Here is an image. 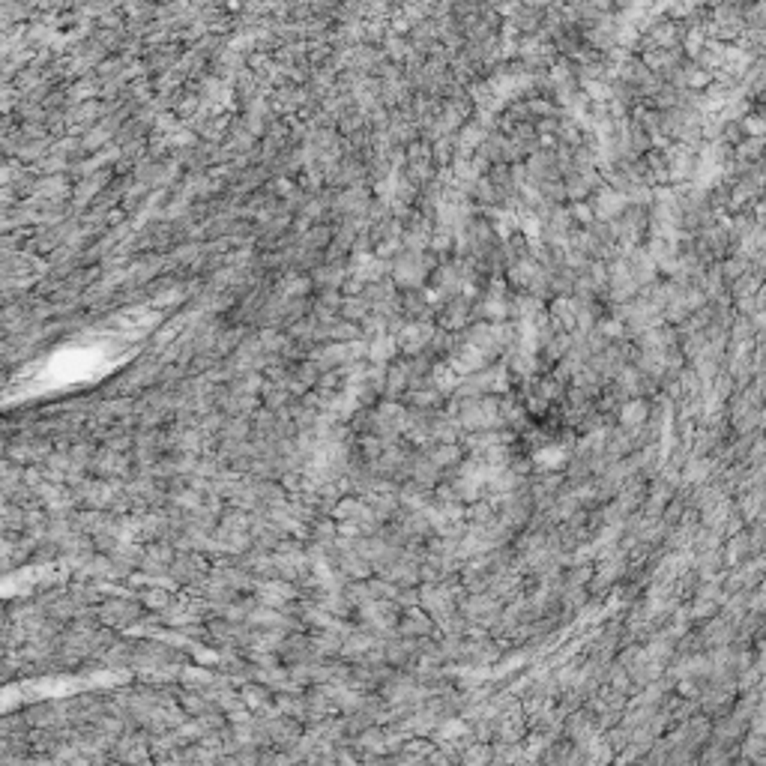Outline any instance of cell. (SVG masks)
Masks as SVG:
<instances>
[{"label": "cell", "instance_id": "1", "mask_svg": "<svg viewBox=\"0 0 766 766\" xmlns=\"http://www.w3.org/2000/svg\"><path fill=\"white\" fill-rule=\"evenodd\" d=\"M742 132L745 135H751V138H766V120L758 114H749L742 120Z\"/></svg>", "mask_w": 766, "mask_h": 766}]
</instances>
